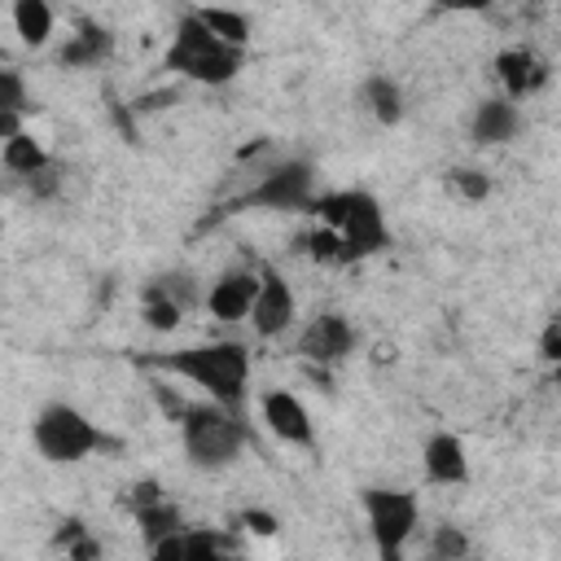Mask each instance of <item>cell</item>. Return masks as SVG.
Returning a JSON list of instances; mask_svg holds the SVG:
<instances>
[{
  "label": "cell",
  "mask_w": 561,
  "mask_h": 561,
  "mask_svg": "<svg viewBox=\"0 0 561 561\" xmlns=\"http://www.w3.org/2000/svg\"><path fill=\"white\" fill-rule=\"evenodd\" d=\"M421 469L434 486H465L469 482V456H465V443L447 430L430 434L425 447H421Z\"/></svg>",
  "instance_id": "obj_14"
},
{
  "label": "cell",
  "mask_w": 561,
  "mask_h": 561,
  "mask_svg": "<svg viewBox=\"0 0 561 561\" xmlns=\"http://www.w3.org/2000/svg\"><path fill=\"white\" fill-rule=\"evenodd\" d=\"M140 316L153 333H175L184 324V311L175 302H167L162 294H153V289H140Z\"/></svg>",
  "instance_id": "obj_25"
},
{
  "label": "cell",
  "mask_w": 561,
  "mask_h": 561,
  "mask_svg": "<svg viewBox=\"0 0 561 561\" xmlns=\"http://www.w3.org/2000/svg\"><path fill=\"white\" fill-rule=\"evenodd\" d=\"M193 18L224 44L241 48L245 53V39H250V18L245 13H232V9H193Z\"/></svg>",
  "instance_id": "obj_22"
},
{
  "label": "cell",
  "mask_w": 561,
  "mask_h": 561,
  "mask_svg": "<svg viewBox=\"0 0 561 561\" xmlns=\"http://www.w3.org/2000/svg\"><path fill=\"white\" fill-rule=\"evenodd\" d=\"M355 342H359V333H355V324L342 311H320V316H311L298 329L294 355L316 364V368H333V364H342L355 351Z\"/></svg>",
  "instance_id": "obj_8"
},
{
  "label": "cell",
  "mask_w": 561,
  "mask_h": 561,
  "mask_svg": "<svg viewBox=\"0 0 561 561\" xmlns=\"http://www.w3.org/2000/svg\"><path fill=\"white\" fill-rule=\"evenodd\" d=\"M110 48H114V35H110L105 26H96V22H79V31L61 44L57 61H61V66H70V70H83V66L105 61V57H110Z\"/></svg>",
  "instance_id": "obj_17"
},
{
  "label": "cell",
  "mask_w": 561,
  "mask_h": 561,
  "mask_svg": "<svg viewBox=\"0 0 561 561\" xmlns=\"http://www.w3.org/2000/svg\"><path fill=\"white\" fill-rule=\"evenodd\" d=\"M329 232H337L342 250H346V263L355 259H368V254H381L390 245V228H386V215H381V202L364 188H333V193H316L311 206H307Z\"/></svg>",
  "instance_id": "obj_2"
},
{
  "label": "cell",
  "mask_w": 561,
  "mask_h": 561,
  "mask_svg": "<svg viewBox=\"0 0 561 561\" xmlns=\"http://www.w3.org/2000/svg\"><path fill=\"white\" fill-rule=\"evenodd\" d=\"M364 522L381 552V561H403V548L412 543L421 526V504L412 491L399 486H368L364 491Z\"/></svg>",
  "instance_id": "obj_7"
},
{
  "label": "cell",
  "mask_w": 561,
  "mask_h": 561,
  "mask_svg": "<svg viewBox=\"0 0 561 561\" xmlns=\"http://www.w3.org/2000/svg\"><path fill=\"white\" fill-rule=\"evenodd\" d=\"M0 61H4V53H0Z\"/></svg>",
  "instance_id": "obj_32"
},
{
  "label": "cell",
  "mask_w": 561,
  "mask_h": 561,
  "mask_svg": "<svg viewBox=\"0 0 561 561\" xmlns=\"http://www.w3.org/2000/svg\"><path fill=\"white\" fill-rule=\"evenodd\" d=\"M241 522H245V526H250V530H259V535H272V530H276V522H272V517H267V513H245V517H241Z\"/></svg>",
  "instance_id": "obj_30"
},
{
  "label": "cell",
  "mask_w": 561,
  "mask_h": 561,
  "mask_svg": "<svg viewBox=\"0 0 561 561\" xmlns=\"http://www.w3.org/2000/svg\"><path fill=\"white\" fill-rule=\"evenodd\" d=\"M517 131H522V110H517L513 101H504V96H486V101H478V110H473V118H469V136H473V145L495 149V145L517 140Z\"/></svg>",
  "instance_id": "obj_16"
},
{
  "label": "cell",
  "mask_w": 561,
  "mask_h": 561,
  "mask_svg": "<svg viewBox=\"0 0 561 561\" xmlns=\"http://www.w3.org/2000/svg\"><path fill=\"white\" fill-rule=\"evenodd\" d=\"M254 294H259V267H228L215 276V285L202 294V307L210 311V320L219 324H237V320H250V307H254Z\"/></svg>",
  "instance_id": "obj_10"
},
{
  "label": "cell",
  "mask_w": 561,
  "mask_h": 561,
  "mask_svg": "<svg viewBox=\"0 0 561 561\" xmlns=\"http://www.w3.org/2000/svg\"><path fill=\"white\" fill-rule=\"evenodd\" d=\"M149 561H232L224 548V535L202 530V526H184L158 543H149Z\"/></svg>",
  "instance_id": "obj_15"
},
{
  "label": "cell",
  "mask_w": 561,
  "mask_h": 561,
  "mask_svg": "<svg viewBox=\"0 0 561 561\" xmlns=\"http://www.w3.org/2000/svg\"><path fill=\"white\" fill-rule=\"evenodd\" d=\"M495 79H500V88H504V101H526V96H535L543 83H548V75H552V66L535 53V48H526V44H517V48H504L500 57H495Z\"/></svg>",
  "instance_id": "obj_11"
},
{
  "label": "cell",
  "mask_w": 561,
  "mask_h": 561,
  "mask_svg": "<svg viewBox=\"0 0 561 561\" xmlns=\"http://www.w3.org/2000/svg\"><path fill=\"white\" fill-rule=\"evenodd\" d=\"M232 561H245V557H232Z\"/></svg>",
  "instance_id": "obj_31"
},
{
  "label": "cell",
  "mask_w": 561,
  "mask_h": 561,
  "mask_svg": "<svg viewBox=\"0 0 561 561\" xmlns=\"http://www.w3.org/2000/svg\"><path fill=\"white\" fill-rule=\"evenodd\" d=\"M359 101H364V110H368L377 123H399V118H403V92H399V83L386 79V75H373V79L359 88Z\"/></svg>",
  "instance_id": "obj_20"
},
{
  "label": "cell",
  "mask_w": 561,
  "mask_h": 561,
  "mask_svg": "<svg viewBox=\"0 0 561 561\" xmlns=\"http://www.w3.org/2000/svg\"><path fill=\"white\" fill-rule=\"evenodd\" d=\"M0 162H4V171L9 175H18V180H31V175H39L53 158L44 153V145L35 140V136H26V131H18L13 140H4L0 145Z\"/></svg>",
  "instance_id": "obj_19"
},
{
  "label": "cell",
  "mask_w": 561,
  "mask_h": 561,
  "mask_svg": "<svg viewBox=\"0 0 561 561\" xmlns=\"http://www.w3.org/2000/svg\"><path fill=\"white\" fill-rule=\"evenodd\" d=\"M539 355H543L548 364H557V359H561V320H548V324H543V337H539Z\"/></svg>",
  "instance_id": "obj_29"
},
{
  "label": "cell",
  "mask_w": 561,
  "mask_h": 561,
  "mask_svg": "<svg viewBox=\"0 0 561 561\" xmlns=\"http://www.w3.org/2000/svg\"><path fill=\"white\" fill-rule=\"evenodd\" d=\"M302 250L316 259V263H346V250H342V241H337V232H329L324 224L320 228H311L307 237H302Z\"/></svg>",
  "instance_id": "obj_28"
},
{
  "label": "cell",
  "mask_w": 561,
  "mask_h": 561,
  "mask_svg": "<svg viewBox=\"0 0 561 561\" xmlns=\"http://www.w3.org/2000/svg\"><path fill=\"white\" fill-rule=\"evenodd\" d=\"M241 57H245L241 48L215 39V35L193 18V9H188V13L175 22V35H171V48H167L162 66L175 70V75H184V79H193V83H228V79H237Z\"/></svg>",
  "instance_id": "obj_5"
},
{
  "label": "cell",
  "mask_w": 561,
  "mask_h": 561,
  "mask_svg": "<svg viewBox=\"0 0 561 561\" xmlns=\"http://www.w3.org/2000/svg\"><path fill=\"white\" fill-rule=\"evenodd\" d=\"M26 114V79L0 61V123L4 118H22Z\"/></svg>",
  "instance_id": "obj_26"
},
{
  "label": "cell",
  "mask_w": 561,
  "mask_h": 561,
  "mask_svg": "<svg viewBox=\"0 0 561 561\" xmlns=\"http://www.w3.org/2000/svg\"><path fill=\"white\" fill-rule=\"evenodd\" d=\"M175 421H180V443H184L188 465H197L206 473H219V469L241 460L245 438H250L241 412L219 408V403L206 399V403H184L175 412Z\"/></svg>",
  "instance_id": "obj_3"
},
{
  "label": "cell",
  "mask_w": 561,
  "mask_h": 561,
  "mask_svg": "<svg viewBox=\"0 0 561 561\" xmlns=\"http://www.w3.org/2000/svg\"><path fill=\"white\" fill-rule=\"evenodd\" d=\"M447 188H451L456 197H465V202H482V197L491 193V175L478 171V167H451V171H447Z\"/></svg>",
  "instance_id": "obj_27"
},
{
  "label": "cell",
  "mask_w": 561,
  "mask_h": 561,
  "mask_svg": "<svg viewBox=\"0 0 561 561\" xmlns=\"http://www.w3.org/2000/svg\"><path fill=\"white\" fill-rule=\"evenodd\" d=\"M145 368L158 373H175L193 386H202L210 394V403L241 412L245 390H250V351L241 342H197L184 351H162L153 359H145Z\"/></svg>",
  "instance_id": "obj_1"
},
{
  "label": "cell",
  "mask_w": 561,
  "mask_h": 561,
  "mask_svg": "<svg viewBox=\"0 0 561 561\" xmlns=\"http://www.w3.org/2000/svg\"><path fill=\"white\" fill-rule=\"evenodd\" d=\"M57 561H101V543L83 522H61L57 530Z\"/></svg>",
  "instance_id": "obj_23"
},
{
  "label": "cell",
  "mask_w": 561,
  "mask_h": 561,
  "mask_svg": "<svg viewBox=\"0 0 561 561\" xmlns=\"http://www.w3.org/2000/svg\"><path fill=\"white\" fill-rule=\"evenodd\" d=\"M259 412H263L267 430L280 443H289V447H316V425H311V416H307V408H302V399L294 390H280V386L267 390L259 399Z\"/></svg>",
  "instance_id": "obj_12"
},
{
  "label": "cell",
  "mask_w": 561,
  "mask_h": 561,
  "mask_svg": "<svg viewBox=\"0 0 561 561\" xmlns=\"http://www.w3.org/2000/svg\"><path fill=\"white\" fill-rule=\"evenodd\" d=\"M9 18H13V31L22 35V44H31V48H44V44L53 39L57 13H53V4H44V0H18Z\"/></svg>",
  "instance_id": "obj_18"
},
{
  "label": "cell",
  "mask_w": 561,
  "mask_h": 561,
  "mask_svg": "<svg viewBox=\"0 0 561 561\" xmlns=\"http://www.w3.org/2000/svg\"><path fill=\"white\" fill-rule=\"evenodd\" d=\"M294 320H298V298H294L289 280L276 267H259V294H254V307H250L254 337L276 342L294 329Z\"/></svg>",
  "instance_id": "obj_9"
},
{
  "label": "cell",
  "mask_w": 561,
  "mask_h": 561,
  "mask_svg": "<svg viewBox=\"0 0 561 561\" xmlns=\"http://www.w3.org/2000/svg\"><path fill=\"white\" fill-rule=\"evenodd\" d=\"M31 443L48 465H79L92 451L110 447V438L70 403H44L31 421Z\"/></svg>",
  "instance_id": "obj_6"
},
{
  "label": "cell",
  "mask_w": 561,
  "mask_h": 561,
  "mask_svg": "<svg viewBox=\"0 0 561 561\" xmlns=\"http://www.w3.org/2000/svg\"><path fill=\"white\" fill-rule=\"evenodd\" d=\"M131 513H136V526H140L145 543H158V539L184 530L180 504H171L158 482H136V486H131Z\"/></svg>",
  "instance_id": "obj_13"
},
{
  "label": "cell",
  "mask_w": 561,
  "mask_h": 561,
  "mask_svg": "<svg viewBox=\"0 0 561 561\" xmlns=\"http://www.w3.org/2000/svg\"><path fill=\"white\" fill-rule=\"evenodd\" d=\"M311 197H316V167L307 158H276L241 193H232L215 215H237V210H307Z\"/></svg>",
  "instance_id": "obj_4"
},
{
  "label": "cell",
  "mask_w": 561,
  "mask_h": 561,
  "mask_svg": "<svg viewBox=\"0 0 561 561\" xmlns=\"http://www.w3.org/2000/svg\"><path fill=\"white\" fill-rule=\"evenodd\" d=\"M145 289H153V294H162L167 302H175L184 316L202 302V285H197V276L193 272H184V267H175V272H158V276H149L145 280Z\"/></svg>",
  "instance_id": "obj_21"
},
{
  "label": "cell",
  "mask_w": 561,
  "mask_h": 561,
  "mask_svg": "<svg viewBox=\"0 0 561 561\" xmlns=\"http://www.w3.org/2000/svg\"><path fill=\"white\" fill-rule=\"evenodd\" d=\"M425 552H430V561H465L469 557V535L460 526H451V522H438L430 530Z\"/></svg>",
  "instance_id": "obj_24"
}]
</instances>
